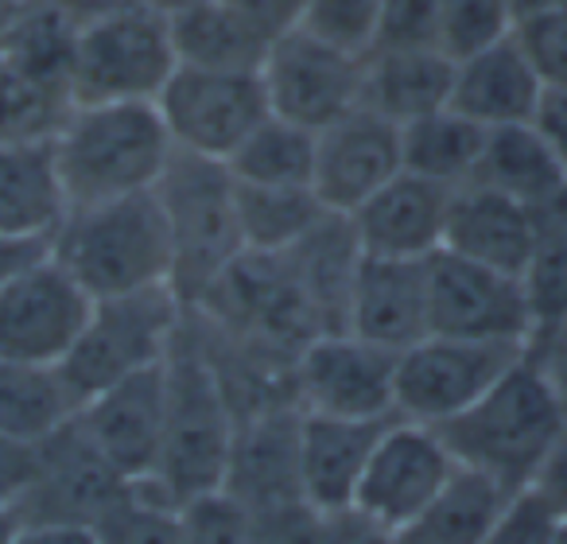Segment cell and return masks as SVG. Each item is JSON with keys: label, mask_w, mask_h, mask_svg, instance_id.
Masks as SVG:
<instances>
[{"label": "cell", "mask_w": 567, "mask_h": 544, "mask_svg": "<svg viewBox=\"0 0 567 544\" xmlns=\"http://www.w3.org/2000/svg\"><path fill=\"white\" fill-rule=\"evenodd\" d=\"M234 435L237 409L187 308V319H183L172 355H167L164 440H159L156 474L148 482L175 505L221 490Z\"/></svg>", "instance_id": "obj_1"}, {"label": "cell", "mask_w": 567, "mask_h": 544, "mask_svg": "<svg viewBox=\"0 0 567 544\" xmlns=\"http://www.w3.org/2000/svg\"><path fill=\"white\" fill-rule=\"evenodd\" d=\"M567 428V397L533 355L517 358L478 401L440 424L455 463L520 490L536 479L544 455Z\"/></svg>", "instance_id": "obj_2"}, {"label": "cell", "mask_w": 567, "mask_h": 544, "mask_svg": "<svg viewBox=\"0 0 567 544\" xmlns=\"http://www.w3.org/2000/svg\"><path fill=\"white\" fill-rule=\"evenodd\" d=\"M51 152L66 203L90 206L156 191L175 144L156 102H90L71 105Z\"/></svg>", "instance_id": "obj_3"}, {"label": "cell", "mask_w": 567, "mask_h": 544, "mask_svg": "<svg viewBox=\"0 0 567 544\" xmlns=\"http://www.w3.org/2000/svg\"><path fill=\"white\" fill-rule=\"evenodd\" d=\"M51 253L94 300L172 285V234L156 191L71 206Z\"/></svg>", "instance_id": "obj_4"}, {"label": "cell", "mask_w": 567, "mask_h": 544, "mask_svg": "<svg viewBox=\"0 0 567 544\" xmlns=\"http://www.w3.org/2000/svg\"><path fill=\"white\" fill-rule=\"evenodd\" d=\"M74 17L79 24L66 66L74 105L156 102L164 82L179 66L164 12L141 0H110Z\"/></svg>", "instance_id": "obj_5"}, {"label": "cell", "mask_w": 567, "mask_h": 544, "mask_svg": "<svg viewBox=\"0 0 567 544\" xmlns=\"http://www.w3.org/2000/svg\"><path fill=\"white\" fill-rule=\"evenodd\" d=\"M156 195L172 234V288L187 308H198L245 253L237 183L221 160L175 148Z\"/></svg>", "instance_id": "obj_6"}, {"label": "cell", "mask_w": 567, "mask_h": 544, "mask_svg": "<svg viewBox=\"0 0 567 544\" xmlns=\"http://www.w3.org/2000/svg\"><path fill=\"white\" fill-rule=\"evenodd\" d=\"M183 319H187V304L175 296L172 285L94 300L79 342L59 366L79 404L164 362L172 355Z\"/></svg>", "instance_id": "obj_7"}, {"label": "cell", "mask_w": 567, "mask_h": 544, "mask_svg": "<svg viewBox=\"0 0 567 544\" xmlns=\"http://www.w3.org/2000/svg\"><path fill=\"white\" fill-rule=\"evenodd\" d=\"M257 74L272 117L319 133L362 105L365 55L319 40L308 28H292L268 43Z\"/></svg>", "instance_id": "obj_8"}, {"label": "cell", "mask_w": 567, "mask_h": 544, "mask_svg": "<svg viewBox=\"0 0 567 544\" xmlns=\"http://www.w3.org/2000/svg\"><path fill=\"white\" fill-rule=\"evenodd\" d=\"M172 144L190 156L221 160L268 117V97L257 71H206L175 66L156 97Z\"/></svg>", "instance_id": "obj_9"}, {"label": "cell", "mask_w": 567, "mask_h": 544, "mask_svg": "<svg viewBox=\"0 0 567 544\" xmlns=\"http://www.w3.org/2000/svg\"><path fill=\"white\" fill-rule=\"evenodd\" d=\"M520 342H474L427 335L396 355V417L416 424H447L466 412L517 358Z\"/></svg>", "instance_id": "obj_10"}, {"label": "cell", "mask_w": 567, "mask_h": 544, "mask_svg": "<svg viewBox=\"0 0 567 544\" xmlns=\"http://www.w3.org/2000/svg\"><path fill=\"white\" fill-rule=\"evenodd\" d=\"M427 308H432V335H451V339L528 347L536 331L525 277H509L447 249L427 257Z\"/></svg>", "instance_id": "obj_11"}, {"label": "cell", "mask_w": 567, "mask_h": 544, "mask_svg": "<svg viewBox=\"0 0 567 544\" xmlns=\"http://www.w3.org/2000/svg\"><path fill=\"white\" fill-rule=\"evenodd\" d=\"M455 466L458 463L443 443L440 428L393 417L373 443V455L358 479L350 505L378 521L381 528L404 536L420 521V513L435 502Z\"/></svg>", "instance_id": "obj_12"}, {"label": "cell", "mask_w": 567, "mask_h": 544, "mask_svg": "<svg viewBox=\"0 0 567 544\" xmlns=\"http://www.w3.org/2000/svg\"><path fill=\"white\" fill-rule=\"evenodd\" d=\"M292 393L303 412L347 420L396 417V355L350 331H319L292 362Z\"/></svg>", "instance_id": "obj_13"}, {"label": "cell", "mask_w": 567, "mask_h": 544, "mask_svg": "<svg viewBox=\"0 0 567 544\" xmlns=\"http://www.w3.org/2000/svg\"><path fill=\"white\" fill-rule=\"evenodd\" d=\"M90 311H94V296L48 249L0 288V358L63 366Z\"/></svg>", "instance_id": "obj_14"}, {"label": "cell", "mask_w": 567, "mask_h": 544, "mask_svg": "<svg viewBox=\"0 0 567 544\" xmlns=\"http://www.w3.org/2000/svg\"><path fill=\"white\" fill-rule=\"evenodd\" d=\"M133 482L86 440L79 420L59 428L51 440L40 443V466L28 486V494L17 502L12 521L20 525H90L125 502Z\"/></svg>", "instance_id": "obj_15"}, {"label": "cell", "mask_w": 567, "mask_h": 544, "mask_svg": "<svg viewBox=\"0 0 567 544\" xmlns=\"http://www.w3.org/2000/svg\"><path fill=\"white\" fill-rule=\"evenodd\" d=\"M404 172L401 125L381 113L358 110L342 113L316 133V187L319 203L334 214H354L373 191L385 187L393 175Z\"/></svg>", "instance_id": "obj_16"}, {"label": "cell", "mask_w": 567, "mask_h": 544, "mask_svg": "<svg viewBox=\"0 0 567 544\" xmlns=\"http://www.w3.org/2000/svg\"><path fill=\"white\" fill-rule=\"evenodd\" d=\"M167 404V358L117 386L94 393L79 409L86 440L125 474L128 482H148L156 474L159 440H164Z\"/></svg>", "instance_id": "obj_17"}, {"label": "cell", "mask_w": 567, "mask_h": 544, "mask_svg": "<svg viewBox=\"0 0 567 544\" xmlns=\"http://www.w3.org/2000/svg\"><path fill=\"white\" fill-rule=\"evenodd\" d=\"M221 490L252 513L308 505L300 490V404H272L237 417Z\"/></svg>", "instance_id": "obj_18"}, {"label": "cell", "mask_w": 567, "mask_h": 544, "mask_svg": "<svg viewBox=\"0 0 567 544\" xmlns=\"http://www.w3.org/2000/svg\"><path fill=\"white\" fill-rule=\"evenodd\" d=\"M347 331L393 355L424 342L432 335L427 260H389L362 253L347 304Z\"/></svg>", "instance_id": "obj_19"}, {"label": "cell", "mask_w": 567, "mask_h": 544, "mask_svg": "<svg viewBox=\"0 0 567 544\" xmlns=\"http://www.w3.org/2000/svg\"><path fill=\"white\" fill-rule=\"evenodd\" d=\"M451 191L455 187L412 172L393 175L354 214H347L362 253L389 260H427L440 253Z\"/></svg>", "instance_id": "obj_20"}, {"label": "cell", "mask_w": 567, "mask_h": 544, "mask_svg": "<svg viewBox=\"0 0 567 544\" xmlns=\"http://www.w3.org/2000/svg\"><path fill=\"white\" fill-rule=\"evenodd\" d=\"M443 249L509 277H525L536 253V211L471 179L451 191Z\"/></svg>", "instance_id": "obj_21"}, {"label": "cell", "mask_w": 567, "mask_h": 544, "mask_svg": "<svg viewBox=\"0 0 567 544\" xmlns=\"http://www.w3.org/2000/svg\"><path fill=\"white\" fill-rule=\"evenodd\" d=\"M389 420L319 417L300 409V490L316 513L350 510L358 479Z\"/></svg>", "instance_id": "obj_22"}, {"label": "cell", "mask_w": 567, "mask_h": 544, "mask_svg": "<svg viewBox=\"0 0 567 544\" xmlns=\"http://www.w3.org/2000/svg\"><path fill=\"white\" fill-rule=\"evenodd\" d=\"M540 94L544 79L509 35L478 55L458 59L455 82H451V110L478 121L482 129L520 125V121H533Z\"/></svg>", "instance_id": "obj_23"}, {"label": "cell", "mask_w": 567, "mask_h": 544, "mask_svg": "<svg viewBox=\"0 0 567 544\" xmlns=\"http://www.w3.org/2000/svg\"><path fill=\"white\" fill-rule=\"evenodd\" d=\"M455 59L440 48H373L365 55L362 105L381 117L409 125L451 105Z\"/></svg>", "instance_id": "obj_24"}, {"label": "cell", "mask_w": 567, "mask_h": 544, "mask_svg": "<svg viewBox=\"0 0 567 544\" xmlns=\"http://www.w3.org/2000/svg\"><path fill=\"white\" fill-rule=\"evenodd\" d=\"M284 260L292 268L303 300L316 311L319 331H347L350 288H354L358 265H362V245H358L347 214L327 211L300 245L284 253Z\"/></svg>", "instance_id": "obj_25"}, {"label": "cell", "mask_w": 567, "mask_h": 544, "mask_svg": "<svg viewBox=\"0 0 567 544\" xmlns=\"http://www.w3.org/2000/svg\"><path fill=\"white\" fill-rule=\"evenodd\" d=\"M66 191L51 141L43 144H0V234L51 242L63 226Z\"/></svg>", "instance_id": "obj_26"}, {"label": "cell", "mask_w": 567, "mask_h": 544, "mask_svg": "<svg viewBox=\"0 0 567 544\" xmlns=\"http://www.w3.org/2000/svg\"><path fill=\"white\" fill-rule=\"evenodd\" d=\"M167 28L175 59L206 71H260L272 43L226 0H190L167 17Z\"/></svg>", "instance_id": "obj_27"}, {"label": "cell", "mask_w": 567, "mask_h": 544, "mask_svg": "<svg viewBox=\"0 0 567 544\" xmlns=\"http://www.w3.org/2000/svg\"><path fill=\"white\" fill-rule=\"evenodd\" d=\"M474 183L502 191V195L536 211L567 187V172L556 160V152L548 148V141L536 133L533 121H520V125L486 129Z\"/></svg>", "instance_id": "obj_28"}, {"label": "cell", "mask_w": 567, "mask_h": 544, "mask_svg": "<svg viewBox=\"0 0 567 544\" xmlns=\"http://www.w3.org/2000/svg\"><path fill=\"white\" fill-rule=\"evenodd\" d=\"M79 397L59 366L4 362L0 358V435L43 443L79 417Z\"/></svg>", "instance_id": "obj_29"}, {"label": "cell", "mask_w": 567, "mask_h": 544, "mask_svg": "<svg viewBox=\"0 0 567 544\" xmlns=\"http://www.w3.org/2000/svg\"><path fill=\"white\" fill-rule=\"evenodd\" d=\"M509 494L513 490H505L497 479L458 463L435 502L401 536V544H486Z\"/></svg>", "instance_id": "obj_30"}, {"label": "cell", "mask_w": 567, "mask_h": 544, "mask_svg": "<svg viewBox=\"0 0 567 544\" xmlns=\"http://www.w3.org/2000/svg\"><path fill=\"white\" fill-rule=\"evenodd\" d=\"M482 141H486V129L478 121L443 105V110L427 113V117L401 125L404 172L424 175V179H435L443 187H463V183L474 179Z\"/></svg>", "instance_id": "obj_31"}, {"label": "cell", "mask_w": 567, "mask_h": 544, "mask_svg": "<svg viewBox=\"0 0 567 544\" xmlns=\"http://www.w3.org/2000/svg\"><path fill=\"white\" fill-rule=\"evenodd\" d=\"M74 97L66 82L0 48V144H43L59 133Z\"/></svg>", "instance_id": "obj_32"}, {"label": "cell", "mask_w": 567, "mask_h": 544, "mask_svg": "<svg viewBox=\"0 0 567 544\" xmlns=\"http://www.w3.org/2000/svg\"><path fill=\"white\" fill-rule=\"evenodd\" d=\"M323 214L327 206L319 203L316 187L237 183V222H241L245 253H288L319 226Z\"/></svg>", "instance_id": "obj_33"}, {"label": "cell", "mask_w": 567, "mask_h": 544, "mask_svg": "<svg viewBox=\"0 0 567 544\" xmlns=\"http://www.w3.org/2000/svg\"><path fill=\"white\" fill-rule=\"evenodd\" d=\"M237 183L257 187H311L316 175V133L268 113L226 160Z\"/></svg>", "instance_id": "obj_34"}, {"label": "cell", "mask_w": 567, "mask_h": 544, "mask_svg": "<svg viewBox=\"0 0 567 544\" xmlns=\"http://www.w3.org/2000/svg\"><path fill=\"white\" fill-rule=\"evenodd\" d=\"M525 285L533 296L536 331L567 316V187L551 203L536 206V253Z\"/></svg>", "instance_id": "obj_35"}, {"label": "cell", "mask_w": 567, "mask_h": 544, "mask_svg": "<svg viewBox=\"0 0 567 544\" xmlns=\"http://www.w3.org/2000/svg\"><path fill=\"white\" fill-rule=\"evenodd\" d=\"M97 536L105 544H187L179 505L167 502L152 482H133L125 502L97 521Z\"/></svg>", "instance_id": "obj_36"}, {"label": "cell", "mask_w": 567, "mask_h": 544, "mask_svg": "<svg viewBox=\"0 0 567 544\" xmlns=\"http://www.w3.org/2000/svg\"><path fill=\"white\" fill-rule=\"evenodd\" d=\"M513 35L505 0H440V51L458 59L478 55Z\"/></svg>", "instance_id": "obj_37"}, {"label": "cell", "mask_w": 567, "mask_h": 544, "mask_svg": "<svg viewBox=\"0 0 567 544\" xmlns=\"http://www.w3.org/2000/svg\"><path fill=\"white\" fill-rule=\"evenodd\" d=\"M187 544H257L260 517L229 490H210L179 505Z\"/></svg>", "instance_id": "obj_38"}, {"label": "cell", "mask_w": 567, "mask_h": 544, "mask_svg": "<svg viewBox=\"0 0 567 544\" xmlns=\"http://www.w3.org/2000/svg\"><path fill=\"white\" fill-rule=\"evenodd\" d=\"M381 4L385 0H308L300 28L316 32L327 43H339V48L358 51V55H370L373 40H378Z\"/></svg>", "instance_id": "obj_39"}, {"label": "cell", "mask_w": 567, "mask_h": 544, "mask_svg": "<svg viewBox=\"0 0 567 544\" xmlns=\"http://www.w3.org/2000/svg\"><path fill=\"white\" fill-rule=\"evenodd\" d=\"M567 517L528 482L505 497L486 544H556Z\"/></svg>", "instance_id": "obj_40"}, {"label": "cell", "mask_w": 567, "mask_h": 544, "mask_svg": "<svg viewBox=\"0 0 567 544\" xmlns=\"http://www.w3.org/2000/svg\"><path fill=\"white\" fill-rule=\"evenodd\" d=\"M513 40L520 43V51L536 66L544 86L567 82V0H556L536 17L520 20L513 28Z\"/></svg>", "instance_id": "obj_41"}, {"label": "cell", "mask_w": 567, "mask_h": 544, "mask_svg": "<svg viewBox=\"0 0 567 544\" xmlns=\"http://www.w3.org/2000/svg\"><path fill=\"white\" fill-rule=\"evenodd\" d=\"M373 48H440V0H385Z\"/></svg>", "instance_id": "obj_42"}, {"label": "cell", "mask_w": 567, "mask_h": 544, "mask_svg": "<svg viewBox=\"0 0 567 544\" xmlns=\"http://www.w3.org/2000/svg\"><path fill=\"white\" fill-rule=\"evenodd\" d=\"M35 466H40V443H20L0 435V513L12 517L17 502L32 486Z\"/></svg>", "instance_id": "obj_43"}, {"label": "cell", "mask_w": 567, "mask_h": 544, "mask_svg": "<svg viewBox=\"0 0 567 544\" xmlns=\"http://www.w3.org/2000/svg\"><path fill=\"white\" fill-rule=\"evenodd\" d=\"M316 544H401V536L381 528L378 521H370L365 513H358L354 505H350V510L319 513Z\"/></svg>", "instance_id": "obj_44"}, {"label": "cell", "mask_w": 567, "mask_h": 544, "mask_svg": "<svg viewBox=\"0 0 567 544\" xmlns=\"http://www.w3.org/2000/svg\"><path fill=\"white\" fill-rule=\"evenodd\" d=\"M226 4H234L257 32L268 35V40L300 28L303 9H308V0H226Z\"/></svg>", "instance_id": "obj_45"}, {"label": "cell", "mask_w": 567, "mask_h": 544, "mask_svg": "<svg viewBox=\"0 0 567 544\" xmlns=\"http://www.w3.org/2000/svg\"><path fill=\"white\" fill-rule=\"evenodd\" d=\"M536 133L548 141V148L556 152V160L567 172V82H556V86H544L540 102H536L533 113Z\"/></svg>", "instance_id": "obj_46"}, {"label": "cell", "mask_w": 567, "mask_h": 544, "mask_svg": "<svg viewBox=\"0 0 567 544\" xmlns=\"http://www.w3.org/2000/svg\"><path fill=\"white\" fill-rule=\"evenodd\" d=\"M533 486L540 490V494L548 497V502L567 517V428H564V435L551 443L548 455H544V463H540V471H536Z\"/></svg>", "instance_id": "obj_47"}, {"label": "cell", "mask_w": 567, "mask_h": 544, "mask_svg": "<svg viewBox=\"0 0 567 544\" xmlns=\"http://www.w3.org/2000/svg\"><path fill=\"white\" fill-rule=\"evenodd\" d=\"M9 544H105L90 525H20Z\"/></svg>", "instance_id": "obj_48"}, {"label": "cell", "mask_w": 567, "mask_h": 544, "mask_svg": "<svg viewBox=\"0 0 567 544\" xmlns=\"http://www.w3.org/2000/svg\"><path fill=\"white\" fill-rule=\"evenodd\" d=\"M51 249V242H28V237H9L0 234V288L17 277L20 268H28L35 257Z\"/></svg>", "instance_id": "obj_49"}, {"label": "cell", "mask_w": 567, "mask_h": 544, "mask_svg": "<svg viewBox=\"0 0 567 544\" xmlns=\"http://www.w3.org/2000/svg\"><path fill=\"white\" fill-rule=\"evenodd\" d=\"M548 4H556V0H505V9H509V17H513V28H517L520 20L536 17V12H544Z\"/></svg>", "instance_id": "obj_50"}, {"label": "cell", "mask_w": 567, "mask_h": 544, "mask_svg": "<svg viewBox=\"0 0 567 544\" xmlns=\"http://www.w3.org/2000/svg\"><path fill=\"white\" fill-rule=\"evenodd\" d=\"M12 533H17V521H12L9 513H0V544H9Z\"/></svg>", "instance_id": "obj_51"}, {"label": "cell", "mask_w": 567, "mask_h": 544, "mask_svg": "<svg viewBox=\"0 0 567 544\" xmlns=\"http://www.w3.org/2000/svg\"><path fill=\"white\" fill-rule=\"evenodd\" d=\"M556 544H567V525H564V533H559V541Z\"/></svg>", "instance_id": "obj_52"}]
</instances>
